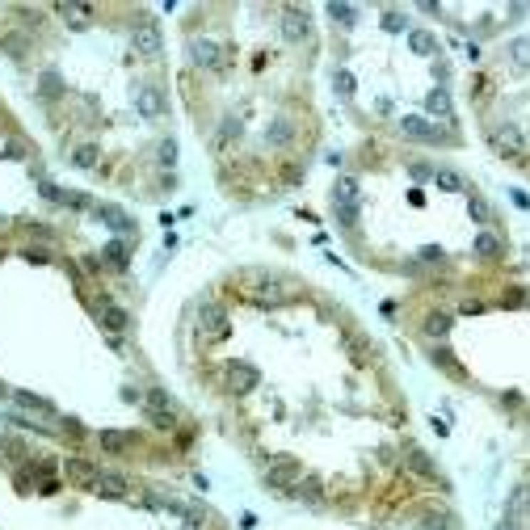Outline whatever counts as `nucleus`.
Here are the masks:
<instances>
[{
	"label": "nucleus",
	"instance_id": "nucleus-38",
	"mask_svg": "<svg viewBox=\"0 0 530 530\" xmlns=\"http://www.w3.org/2000/svg\"><path fill=\"white\" fill-rule=\"evenodd\" d=\"M72 165H76V169H93V165H97V152H93L88 143H80V147L72 152Z\"/></svg>",
	"mask_w": 530,
	"mask_h": 530
},
{
	"label": "nucleus",
	"instance_id": "nucleus-34",
	"mask_svg": "<svg viewBox=\"0 0 530 530\" xmlns=\"http://www.w3.org/2000/svg\"><path fill=\"white\" fill-rule=\"evenodd\" d=\"M156 160H160L165 169H173V165H177V139H160V147H156Z\"/></svg>",
	"mask_w": 530,
	"mask_h": 530
},
{
	"label": "nucleus",
	"instance_id": "nucleus-24",
	"mask_svg": "<svg viewBox=\"0 0 530 530\" xmlns=\"http://www.w3.org/2000/svg\"><path fill=\"white\" fill-rule=\"evenodd\" d=\"M408 472H417V476H425V480H430V476H434V459H430L425 450H417V446H412V450H408Z\"/></svg>",
	"mask_w": 530,
	"mask_h": 530
},
{
	"label": "nucleus",
	"instance_id": "nucleus-41",
	"mask_svg": "<svg viewBox=\"0 0 530 530\" xmlns=\"http://www.w3.org/2000/svg\"><path fill=\"white\" fill-rule=\"evenodd\" d=\"M333 215L345 223V227H353V219H358V207H337V202H333Z\"/></svg>",
	"mask_w": 530,
	"mask_h": 530
},
{
	"label": "nucleus",
	"instance_id": "nucleus-5",
	"mask_svg": "<svg viewBox=\"0 0 530 530\" xmlns=\"http://www.w3.org/2000/svg\"><path fill=\"white\" fill-rule=\"evenodd\" d=\"M223 383H227V392H232V396H249V392H257L261 370H257V366H249V362H227Z\"/></svg>",
	"mask_w": 530,
	"mask_h": 530
},
{
	"label": "nucleus",
	"instance_id": "nucleus-43",
	"mask_svg": "<svg viewBox=\"0 0 530 530\" xmlns=\"http://www.w3.org/2000/svg\"><path fill=\"white\" fill-rule=\"evenodd\" d=\"M383 26H388V30H408V17H404V13H388Z\"/></svg>",
	"mask_w": 530,
	"mask_h": 530
},
{
	"label": "nucleus",
	"instance_id": "nucleus-18",
	"mask_svg": "<svg viewBox=\"0 0 530 530\" xmlns=\"http://www.w3.org/2000/svg\"><path fill=\"white\" fill-rule=\"evenodd\" d=\"M135 105H139V114H143V118H160L165 97H160L156 88H139V101H135Z\"/></svg>",
	"mask_w": 530,
	"mask_h": 530
},
{
	"label": "nucleus",
	"instance_id": "nucleus-9",
	"mask_svg": "<svg viewBox=\"0 0 530 530\" xmlns=\"http://www.w3.org/2000/svg\"><path fill=\"white\" fill-rule=\"evenodd\" d=\"M189 59H194L198 68H211V72H219V68H223V46L211 43V38H194V43H189Z\"/></svg>",
	"mask_w": 530,
	"mask_h": 530
},
{
	"label": "nucleus",
	"instance_id": "nucleus-3",
	"mask_svg": "<svg viewBox=\"0 0 530 530\" xmlns=\"http://www.w3.org/2000/svg\"><path fill=\"white\" fill-rule=\"evenodd\" d=\"M400 131H404V139H417V143H454V135L442 131L438 123H430V118H421V114L400 118Z\"/></svg>",
	"mask_w": 530,
	"mask_h": 530
},
{
	"label": "nucleus",
	"instance_id": "nucleus-11",
	"mask_svg": "<svg viewBox=\"0 0 530 530\" xmlns=\"http://www.w3.org/2000/svg\"><path fill=\"white\" fill-rule=\"evenodd\" d=\"M93 215H97V219H105V227H110V232H127V236L135 232L131 215H127L123 207H114V202H97V207H93Z\"/></svg>",
	"mask_w": 530,
	"mask_h": 530
},
{
	"label": "nucleus",
	"instance_id": "nucleus-16",
	"mask_svg": "<svg viewBox=\"0 0 530 530\" xmlns=\"http://www.w3.org/2000/svg\"><path fill=\"white\" fill-rule=\"evenodd\" d=\"M0 51H4L9 59L30 55V38H26V30H4V34H0Z\"/></svg>",
	"mask_w": 530,
	"mask_h": 530
},
{
	"label": "nucleus",
	"instance_id": "nucleus-45",
	"mask_svg": "<svg viewBox=\"0 0 530 530\" xmlns=\"http://www.w3.org/2000/svg\"><path fill=\"white\" fill-rule=\"evenodd\" d=\"M337 88H341V93H353V76H350V72H337Z\"/></svg>",
	"mask_w": 530,
	"mask_h": 530
},
{
	"label": "nucleus",
	"instance_id": "nucleus-36",
	"mask_svg": "<svg viewBox=\"0 0 530 530\" xmlns=\"http://www.w3.org/2000/svg\"><path fill=\"white\" fill-rule=\"evenodd\" d=\"M55 13H59V17H68L72 26H85L80 17H88V9H85V4H55Z\"/></svg>",
	"mask_w": 530,
	"mask_h": 530
},
{
	"label": "nucleus",
	"instance_id": "nucleus-8",
	"mask_svg": "<svg viewBox=\"0 0 530 530\" xmlns=\"http://www.w3.org/2000/svg\"><path fill=\"white\" fill-rule=\"evenodd\" d=\"M131 46L143 59H156V55H160V26H156V21H139L131 30Z\"/></svg>",
	"mask_w": 530,
	"mask_h": 530
},
{
	"label": "nucleus",
	"instance_id": "nucleus-29",
	"mask_svg": "<svg viewBox=\"0 0 530 530\" xmlns=\"http://www.w3.org/2000/svg\"><path fill=\"white\" fill-rule=\"evenodd\" d=\"M240 131H244V127H240V118H223L219 131H215V143H236V139H240Z\"/></svg>",
	"mask_w": 530,
	"mask_h": 530
},
{
	"label": "nucleus",
	"instance_id": "nucleus-49",
	"mask_svg": "<svg viewBox=\"0 0 530 530\" xmlns=\"http://www.w3.org/2000/svg\"><path fill=\"white\" fill-rule=\"evenodd\" d=\"M492 530H522V526H518V522H509V518H501V522H497Z\"/></svg>",
	"mask_w": 530,
	"mask_h": 530
},
{
	"label": "nucleus",
	"instance_id": "nucleus-27",
	"mask_svg": "<svg viewBox=\"0 0 530 530\" xmlns=\"http://www.w3.org/2000/svg\"><path fill=\"white\" fill-rule=\"evenodd\" d=\"M421 333H425V337H446V333H450V316H442V311H434V316H425V324H421Z\"/></svg>",
	"mask_w": 530,
	"mask_h": 530
},
{
	"label": "nucleus",
	"instance_id": "nucleus-47",
	"mask_svg": "<svg viewBox=\"0 0 530 530\" xmlns=\"http://www.w3.org/2000/svg\"><path fill=\"white\" fill-rule=\"evenodd\" d=\"M282 177H286V181H299V177H303V169H299V165H286V169H282Z\"/></svg>",
	"mask_w": 530,
	"mask_h": 530
},
{
	"label": "nucleus",
	"instance_id": "nucleus-46",
	"mask_svg": "<svg viewBox=\"0 0 530 530\" xmlns=\"http://www.w3.org/2000/svg\"><path fill=\"white\" fill-rule=\"evenodd\" d=\"M522 303V291L518 286H509V295H505V308H518Z\"/></svg>",
	"mask_w": 530,
	"mask_h": 530
},
{
	"label": "nucleus",
	"instance_id": "nucleus-1",
	"mask_svg": "<svg viewBox=\"0 0 530 530\" xmlns=\"http://www.w3.org/2000/svg\"><path fill=\"white\" fill-rule=\"evenodd\" d=\"M303 480V467H299V459H291V454H274L269 463L261 467V484L269 492H282V497H291V488Z\"/></svg>",
	"mask_w": 530,
	"mask_h": 530
},
{
	"label": "nucleus",
	"instance_id": "nucleus-2",
	"mask_svg": "<svg viewBox=\"0 0 530 530\" xmlns=\"http://www.w3.org/2000/svg\"><path fill=\"white\" fill-rule=\"evenodd\" d=\"M194 324H198V333L207 337V341H219V337H227V308L223 303H211V299H202L198 308H194Z\"/></svg>",
	"mask_w": 530,
	"mask_h": 530
},
{
	"label": "nucleus",
	"instance_id": "nucleus-25",
	"mask_svg": "<svg viewBox=\"0 0 530 530\" xmlns=\"http://www.w3.org/2000/svg\"><path fill=\"white\" fill-rule=\"evenodd\" d=\"M97 492H105V497H127V480H123V476H114V472H101Z\"/></svg>",
	"mask_w": 530,
	"mask_h": 530
},
{
	"label": "nucleus",
	"instance_id": "nucleus-4",
	"mask_svg": "<svg viewBox=\"0 0 530 530\" xmlns=\"http://www.w3.org/2000/svg\"><path fill=\"white\" fill-rule=\"evenodd\" d=\"M492 147H497V156H509V160H518L522 152H526V135L518 123H501V127H492Z\"/></svg>",
	"mask_w": 530,
	"mask_h": 530
},
{
	"label": "nucleus",
	"instance_id": "nucleus-23",
	"mask_svg": "<svg viewBox=\"0 0 530 530\" xmlns=\"http://www.w3.org/2000/svg\"><path fill=\"white\" fill-rule=\"evenodd\" d=\"M333 202H337V207H358V185H353V177H341V181L333 185Z\"/></svg>",
	"mask_w": 530,
	"mask_h": 530
},
{
	"label": "nucleus",
	"instance_id": "nucleus-21",
	"mask_svg": "<svg viewBox=\"0 0 530 530\" xmlns=\"http://www.w3.org/2000/svg\"><path fill=\"white\" fill-rule=\"evenodd\" d=\"M101 257H105V265H110V269H127V240H123V236H114V240L105 244V253H101Z\"/></svg>",
	"mask_w": 530,
	"mask_h": 530
},
{
	"label": "nucleus",
	"instance_id": "nucleus-15",
	"mask_svg": "<svg viewBox=\"0 0 530 530\" xmlns=\"http://www.w3.org/2000/svg\"><path fill=\"white\" fill-rule=\"evenodd\" d=\"M291 139H295V123H291V118H274V123L265 127V143H269V147H286Z\"/></svg>",
	"mask_w": 530,
	"mask_h": 530
},
{
	"label": "nucleus",
	"instance_id": "nucleus-6",
	"mask_svg": "<svg viewBox=\"0 0 530 530\" xmlns=\"http://www.w3.org/2000/svg\"><path fill=\"white\" fill-rule=\"evenodd\" d=\"M43 198H46V202H55V207H68V211H93V207H97L93 194H76V189L55 185V181H43Z\"/></svg>",
	"mask_w": 530,
	"mask_h": 530
},
{
	"label": "nucleus",
	"instance_id": "nucleus-22",
	"mask_svg": "<svg viewBox=\"0 0 530 530\" xmlns=\"http://www.w3.org/2000/svg\"><path fill=\"white\" fill-rule=\"evenodd\" d=\"M425 105H430V114H438V118H450V114H454V101H450L446 88H434V93L425 97Z\"/></svg>",
	"mask_w": 530,
	"mask_h": 530
},
{
	"label": "nucleus",
	"instance_id": "nucleus-39",
	"mask_svg": "<svg viewBox=\"0 0 530 530\" xmlns=\"http://www.w3.org/2000/svg\"><path fill=\"white\" fill-rule=\"evenodd\" d=\"M509 55H514L518 68H530V38H518V43L509 46Z\"/></svg>",
	"mask_w": 530,
	"mask_h": 530
},
{
	"label": "nucleus",
	"instance_id": "nucleus-19",
	"mask_svg": "<svg viewBox=\"0 0 530 530\" xmlns=\"http://www.w3.org/2000/svg\"><path fill=\"white\" fill-rule=\"evenodd\" d=\"M17 408L21 412H43V417H55V404L43 396H34V392H17Z\"/></svg>",
	"mask_w": 530,
	"mask_h": 530
},
{
	"label": "nucleus",
	"instance_id": "nucleus-31",
	"mask_svg": "<svg viewBox=\"0 0 530 530\" xmlns=\"http://www.w3.org/2000/svg\"><path fill=\"white\" fill-rule=\"evenodd\" d=\"M450 526H454V518H450L446 509H434V514L421 518V530H450Z\"/></svg>",
	"mask_w": 530,
	"mask_h": 530
},
{
	"label": "nucleus",
	"instance_id": "nucleus-14",
	"mask_svg": "<svg viewBox=\"0 0 530 530\" xmlns=\"http://www.w3.org/2000/svg\"><path fill=\"white\" fill-rule=\"evenodd\" d=\"M505 518H509V522H518V526L526 522V518H530V488H514V492H509Z\"/></svg>",
	"mask_w": 530,
	"mask_h": 530
},
{
	"label": "nucleus",
	"instance_id": "nucleus-32",
	"mask_svg": "<svg viewBox=\"0 0 530 530\" xmlns=\"http://www.w3.org/2000/svg\"><path fill=\"white\" fill-rule=\"evenodd\" d=\"M55 93H59V72H51V68H46L43 76H38V97H43V101H51Z\"/></svg>",
	"mask_w": 530,
	"mask_h": 530
},
{
	"label": "nucleus",
	"instance_id": "nucleus-12",
	"mask_svg": "<svg viewBox=\"0 0 530 530\" xmlns=\"http://www.w3.org/2000/svg\"><path fill=\"white\" fill-rule=\"evenodd\" d=\"M282 34H286V43H308V38H311L308 13H303V9H286V17H282Z\"/></svg>",
	"mask_w": 530,
	"mask_h": 530
},
{
	"label": "nucleus",
	"instance_id": "nucleus-35",
	"mask_svg": "<svg viewBox=\"0 0 530 530\" xmlns=\"http://www.w3.org/2000/svg\"><path fill=\"white\" fill-rule=\"evenodd\" d=\"M476 253H480V257H497V253H501V240H497L492 232H480V240H476Z\"/></svg>",
	"mask_w": 530,
	"mask_h": 530
},
{
	"label": "nucleus",
	"instance_id": "nucleus-30",
	"mask_svg": "<svg viewBox=\"0 0 530 530\" xmlns=\"http://www.w3.org/2000/svg\"><path fill=\"white\" fill-rule=\"evenodd\" d=\"M324 13H328V17H333L337 26H353V17H358V9H353V4H337V0H333V4L324 9Z\"/></svg>",
	"mask_w": 530,
	"mask_h": 530
},
{
	"label": "nucleus",
	"instance_id": "nucleus-26",
	"mask_svg": "<svg viewBox=\"0 0 530 530\" xmlns=\"http://www.w3.org/2000/svg\"><path fill=\"white\" fill-rule=\"evenodd\" d=\"M408 43H412V51H417V55H434V51H438V38H434L430 30H412V34H408Z\"/></svg>",
	"mask_w": 530,
	"mask_h": 530
},
{
	"label": "nucleus",
	"instance_id": "nucleus-37",
	"mask_svg": "<svg viewBox=\"0 0 530 530\" xmlns=\"http://www.w3.org/2000/svg\"><path fill=\"white\" fill-rule=\"evenodd\" d=\"M467 211H472L476 223H492V207H488L484 198H467Z\"/></svg>",
	"mask_w": 530,
	"mask_h": 530
},
{
	"label": "nucleus",
	"instance_id": "nucleus-40",
	"mask_svg": "<svg viewBox=\"0 0 530 530\" xmlns=\"http://www.w3.org/2000/svg\"><path fill=\"white\" fill-rule=\"evenodd\" d=\"M21 257H30V261H51V257H55V253H51V249H46V244H26V249H21Z\"/></svg>",
	"mask_w": 530,
	"mask_h": 530
},
{
	"label": "nucleus",
	"instance_id": "nucleus-17",
	"mask_svg": "<svg viewBox=\"0 0 530 530\" xmlns=\"http://www.w3.org/2000/svg\"><path fill=\"white\" fill-rule=\"evenodd\" d=\"M320 492H324V480H320V476H303L299 484L291 488V497H299L303 505H320Z\"/></svg>",
	"mask_w": 530,
	"mask_h": 530
},
{
	"label": "nucleus",
	"instance_id": "nucleus-10",
	"mask_svg": "<svg viewBox=\"0 0 530 530\" xmlns=\"http://www.w3.org/2000/svg\"><path fill=\"white\" fill-rule=\"evenodd\" d=\"M253 299H257L261 308H282V303H286L291 295H286V282H282V278H274V274H261V291H257Z\"/></svg>",
	"mask_w": 530,
	"mask_h": 530
},
{
	"label": "nucleus",
	"instance_id": "nucleus-7",
	"mask_svg": "<svg viewBox=\"0 0 530 530\" xmlns=\"http://www.w3.org/2000/svg\"><path fill=\"white\" fill-rule=\"evenodd\" d=\"M93 316L101 320V328H105L110 337H118V333H127V324H131V316H127V308H118V303H110L105 295H97V299H93Z\"/></svg>",
	"mask_w": 530,
	"mask_h": 530
},
{
	"label": "nucleus",
	"instance_id": "nucleus-48",
	"mask_svg": "<svg viewBox=\"0 0 530 530\" xmlns=\"http://www.w3.org/2000/svg\"><path fill=\"white\" fill-rule=\"evenodd\" d=\"M463 311H467V316H476V311H484V303H480V299H467V303H463Z\"/></svg>",
	"mask_w": 530,
	"mask_h": 530
},
{
	"label": "nucleus",
	"instance_id": "nucleus-44",
	"mask_svg": "<svg viewBox=\"0 0 530 530\" xmlns=\"http://www.w3.org/2000/svg\"><path fill=\"white\" fill-rule=\"evenodd\" d=\"M434 173H438L434 165H412V177H417V181H430Z\"/></svg>",
	"mask_w": 530,
	"mask_h": 530
},
{
	"label": "nucleus",
	"instance_id": "nucleus-33",
	"mask_svg": "<svg viewBox=\"0 0 530 530\" xmlns=\"http://www.w3.org/2000/svg\"><path fill=\"white\" fill-rule=\"evenodd\" d=\"M434 366H442V370H450V375H459V379H463V366L454 362V353L446 350V345H442V350H434Z\"/></svg>",
	"mask_w": 530,
	"mask_h": 530
},
{
	"label": "nucleus",
	"instance_id": "nucleus-28",
	"mask_svg": "<svg viewBox=\"0 0 530 530\" xmlns=\"http://www.w3.org/2000/svg\"><path fill=\"white\" fill-rule=\"evenodd\" d=\"M434 181H438L446 194H463V189H467V185H463V177L454 173V169H438V173H434Z\"/></svg>",
	"mask_w": 530,
	"mask_h": 530
},
{
	"label": "nucleus",
	"instance_id": "nucleus-50",
	"mask_svg": "<svg viewBox=\"0 0 530 530\" xmlns=\"http://www.w3.org/2000/svg\"><path fill=\"white\" fill-rule=\"evenodd\" d=\"M0 396H4V383H0Z\"/></svg>",
	"mask_w": 530,
	"mask_h": 530
},
{
	"label": "nucleus",
	"instance_id": "nucleus-13",
	"mask_svg": "<svg viewBox=\"0 0 530 530\" xmlns=\"http://www.w3.org/2000/svg\"><path fill=\"white\" fill-rule=\"evenodd\" d=\"M68 476L80 488H93V492H97V480H101V472H97L88 459H68Z\"/></svg>",
	"mask_w": 530,
	"mask_h": 530
},
{
	"label": "nucleus",
	"instance_id": "nucleus-42",
	"mask_svg": "<svg viewBox=\"0 0 530 530\" xmlns=\"http://www.w3.org/2000/svg\"><path fill=\"white\" fill-rule=\"evenodd\" d=\"M26 232H30L34 240H51V236H55V232H51V227H43V223H26Z\"/></svg>",
	"mask_w": 530,
	"mask_h": 530
},
{
	"label": "nucleus",
	"instance_id": "nucleus-20",
	"mask_svg": "<svg viewBox=\"0 0 530 530\" xmlns=\"http://www.w3.org/2000/svg\"><path fill=\"white\" fill-rule=\"evenodd\" d=\"M97 442H101V450H105V454H123V450L131 446V438H127L123 430H101V434H97Z\"/></svg>",
	"mask_w": 530,
	"mask_h": 530
}]
</instances>
